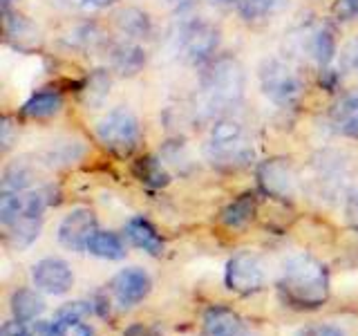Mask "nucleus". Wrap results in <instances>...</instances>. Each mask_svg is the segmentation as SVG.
<instances>
[{"instance_id":"1","label":"nucleus","mask_w":358,"mask_h":336,"mask_svg":"<svg viewBox=\"0 0 358 336\" xmlns=\"http://www.w3.org/2000/svg\"><path fill=\"white\" fill-rule=\"evenodd\" d=\"M280 296L296 309H318L329 298V272L313 255L298 253L280 276Z\"/></svg>"},{"instance_id":"2","label":"nucleus","mask_w":358,"mask_h":336,"mask_svg":"<svg viewBox=\"0 0 358 336\" xmlns=\"http://www.w3.org/2000/svg\"><path fill=\"white\" fill-rule=\"evenodd\" d=\"M246 90L244 67L233 56H220L208 61L206 72L201 74V94L210 110H229L240 106Z\"/></svg>"},{"instance_id":"3","label":"nucleus","mask_w":358,"mask_h":336,"mask_svg":"<svg viewBox=\"0 0 358 336\" xmlns=\"http://www.w3.org/2000/svg\"><path fill=\"white\" fill-rule=\"evenodd\" d=\"M208 162L220 171H240L255 157V148L246 130L233 119H220L210 128L206 141Z\"/></svg>"},{"instance_id":"4","label":"nucleus","mask_w":358,"mask_h":336,"mask_svg":"<svg viewBox=\"0 0 358 336\" xmlns=\"http://www.w3.org/2000/svg\"><path fill=\"white\" fill-rule=\"evenodd\" d=\"M257 83L262 94L280 108H291L305 94V78L294 63L280 56H268L257 67Z\"/></svg>"},{"instance_id":"5","label":"nucleus","mask_w":358,"mask_h":336,"mask_svg":"<svg viewBox=\"0 0 358 336\" xmlns=\"http://www.w3.org/2000/svg\"><path fill=\"white\" fill-rule=\"evenodd\" d=\"M96 139L103 148L119 157H128L139 148L141 126L130 108L117 106L96 121Z\"/></svg>"},{"instance_id":"6","label":"nucleus","mask_w":358,"mask_h":336,"mask_svg":"<svg viewBox=\"0 0 358 336\" xmlns=\"http://www.w3.org/2000/svg\"><path fill=\"white\" fill-rule=\"evenodd\" d=\"M179 48H182L186 61L195 65L208 63L220 48V27L206 18L188 20L184 22L182 34H179Z\"/></svg>"},{"instance_id":"7","label":"nucleus","mask_w":358,"mask_h":336,"mask_svg":"<svg viewBox=\"0 0 358 336\" xmlns=\"http://www.w3.org/2000/svg\"><path fill=\"white\" fill-rule=\"evenodd\" d=\"M224 283L240 296H251L264 287V265L262 258L253 251H238L227 262Z\"/></svg>"},{"instance_id":"8","label":"nucleus","mask_w":358,"mask_h":336,"mask_svg":"<svg viewBox=\"0 0 358 336\" xmlns=\"http://www.w3.org/2000/svg\"><path fill=\"white\" fill-rule=\"evenodd\" d=\"M257 184H260L266 195L287 202L296 197L298 179L289 160L273 157V160H266L257 166Z\"/></svg>"},{"instance_id":"9","label":"nucleus","mask_w":358,"mask_h":336,"mask_svg":"<svg viewBox=\"0 0 358 336\" xmlns=\"http://www.w3.org/2000/svg\"><path fill=\"white\" fill-rule=\"evenodd\" d=\"M150 287H152V280L150 276L143 272L139 267H126L110 280L108 285V296L117 302L119 307H132L141 302L145 296L150 294Z\"/></svg>"},{"instance_id":"10","label":"nucleus","mask_w":358,"mask_h":336,"mask_svg":"<svg viewBox=\"0 0 358 336\" xmlns=\"http://www.w3.org/2000/svg\"><path fill=\"white\" fill-rule=\"evenodd\" d=\"M96 231L94 213L90 209H74L59 224V242L70 251H87V242Z\"/></svg>"},{"instance_id":"11","label":"nucleus","mask_w":358,"mask_h":336,"mask_svg":"<svg viewBox=\"0 0 358 336\" xmlns=\"http://www.w3.org/2000/svg\"><path fill=\"white\" fill-rule=\"evenodd\" d=\"M31 280L38 291L50 296H63L70 291L74 276L72 269L61 258H43L31 267Z\"/></svg>"},{"instance_id":"12","label":"nucleus","mask_w":358,"mask_h":336,"mask_svg":"<svg viewBox=\"0 0 358 336\" xmlns=\"http://www.w3.org/2000/svg\"><path fill=\"white\" fill-rule=\"evenodd\" d=\"M3 11H5V36L9 43H14L20 50L36 48V45L43 43L38 27L29 18L18 14V11H11L9 3H3Z\"/></svg>"},{"instance_id":"13","label":"nucleus","mask_w":358,"mask_h":336,"mask_svg":"<svg viewBox=\"0 0 358 336\" xmlns=\"http://www.w3.org/2000/svg\"><path fill=\"white\" fill-rule=\"evenodd\" d=\"M110 65L119 76H134L143 70L145 65V52L139 48L134 41H119V43H112L110 50Z\"/></svg>"},{"instance_id":"14","label":"nucleus","mask_w":358,"mask_h":336,"mask_svg":"<svg viewBox=\"0 0 358 336\" xmlns=\"http://www.w3.org/2000/svg\"><path fill=\"white\" fill-rule=\"evenodd\" d=\"M63 108V94L59 90H52V88H45L34 92L25 104L20 108V115L25 119H50L54 115H59Z\"/></svg>"},{"instance_id":"15","label":"nucleus","mask_w":358,"mask_h":336,"mask_svg":"<svg viewBox=\"0 0 358 336\" xmlns=\"http://www.w3.org/2000/svg\"><path fill=\"white\" fill-rule=\"evenodd\" d=\"M115 25L121 36L128 41H141V38H148L152 34L150 16L139 7H123L121 11H117Z\"/></svg>"},{"instance_id":"16","label":"nucleus","mask_w":358,"mask_h":336,"mask_svg":"<svg viewBox=\"0 0 358 336\" xmlns=\"http://www.w3.org/2000/svg\"><path fill=\"white\" fill-rule=\"evenodd\" d=\"M257 213V197L255 193H242L238 195L229 206H224L220 213V222L227 229H244L253 222Z\"/></svg>"},{"instance_id":"17","label":"nucleus","mask_w":358,"mask_h":336,"mask_svg":"<svg viewBox=\"0 0 358 336\" xmlns=\"http://www.w3.org/2000/svg\"><path fill=\"white\" fill-rule=\"evenodd\" d=\"M331 126L345 137L358 139V90L341 97L331 110Z\"/></svg>"},{"instance_id":"18","label":"nucleus","mask_w":358,"mask_h":336,"mask_svg":"<svg viewBox=\"0 0 358 336\" xmlns=\"http://www.w3.org/2000/svg\"><path fill=\"white\" fill-rule=\"evenodd\" d=\"M126 235H128V240L134 246H137V249L150 253V255H162V251H164L162 235L157 233V229L152 227L148 220H143L139 216L128 220V224H126Z\"/></svg>"},{"instance_id":"19","label":"nucleus","mask_w":358,"mask_h":336,"mask_svg":"<svg viewBox=\"0 0 358 336\" xmlns=\"http://www.w3.org/2000/svg\"><path fill=\"white\" fill-rule=\"evenodd\" d=\"M240 332V316L224 305H213L206 309L201 321V334L204 336H235Z\"/></svg>"},{"instance_id":"20","label":"nucleus","mask_w":358,"mask_h":336,"mask_svg":"<svg viewBox=\"0 0 358 336\" xmlns=\"http://www.w3.org/2000/svg\"><path fill=\"white\" fill-rule=\"evenodd\" d=\"M11 314H14V318L20 321V323H31L36 321L41 314L45 312V300L36 294L34 289H16L14 294H11Z\"/></svg>"},{"instance_id":"21","label":"nucleus","mask_w":358,"mask_h":336,"mask_svg":"<svg viewBox=\"0 0 358 336\" xmlns=\"http://www.w3.org/2000/svg\"><path fill=\"white\" fill-rule=\"evenodd\" d=\"M132 173L141 184L150 186V188H164V186L171 184V175H168L164 164L152 155H145V157H141V160L134 162Z\"/></svg>"},{"instance_id":"22","label":"nucleus","mask_w":358,"mask_h":336,"mask_svg":"<svg viewBox=\"0 0 358 336\" xmlns=\"http://www.w3.org/2000/svg\"><path fill=\"white\" fill-rule=\"evenodd\" d=\"M87 251L103 258V260H123L126 258V244L112 231H96L87 242Z\"/></svg>"},{"instance_id":"23","label":"nucleus","mask_w":358,"mask_h":336,"mask_svg":"<svg viewBox=\"0 0 358 336\" xmlns=\"http://www.w3.org/2000/svg\"><path fill=\"white\" fill-rule=\"evenodd\" d=\"M235 5H238V14L246 22H257L273 16L287 5V0H238Z\"/></svg>"},{"instance_id":"24","label":"nucleus","mask_w":358,"mask_h":336,"mask_svg":"<svg viewBox=\"0 0 358 336\" xmlns=\"http://www.w3.org/2000/svg\"><path fill=\"white\" fill-rule=\"evenodd\" d=\"M311 54L320 67H327L336 56V34L329 25H320L311 36Z\"/></svg>"},{"instance_id":"25","label":"nucleus","mask_w":358,"mask_h":336,"mask_svg":"<svg viewBox=\"0 0 358 336\" xmlns=\"http://www.w3.org/2000/svg\"><path fill=\"white\" fill-rule=\"evenodd\" d=\"M31 182V168L22 162L16 160L5 168V177H3V190H27Z\"/></svg>"},{"instance_id":"26","label":"nucleus","mask_w":358,"mask_h":336,"mask_svg":"<svg viewBox=\"0 0 358 336\" xmlns=\"http://www.w3.org/2000/svg\"><path fill=\"white\" fill-rule=\"evenodd\" d=\"M92 312V305L90 302H67V305H63L59 312H56V321L59 323H74V321H83L87 314Z\"/></svg>"},{"instance_id":"27","label":"nucleus","mask_w":358,"mask_h":336,"mask_svg":"<svg viewBox=\"0 0 358 336\" xmlns=\"http://www.w3.org/2000/svg\"><path fill=\"white\" fill-rule=\"evenodd\" d=\"M29 336H63L61 323L59 321H38L34 323V328L29 330Z\"/></svg>"},{"instance_id":"28","label":"nucleus","mask_w":358,"mask_h":336,"mask_svg":"<svg viewBox=\"0 0 358 336\" xmlns=\"http://www.w3.org/2000/svg\"><path fill=\"white\" fill-rule=\"evenodd\" d=\"M336 16L343 18V20H350V18H358V0H338L334 5Z\"/></svg>"},{"instance_id":"29","label":"nucleus","mask_w":358,"mask_h":336,"mask_svg":"<svg viewBox=\"0 0 358 336\" xmlns=\"http://www.w3.org/2000/svg\"><path fill=\"white\" fill-rule=\"evenodd\" d=\"M343 61H345V65L350 67L352 72L358 74V36L352 38L350 43L345 45V50H343Z\"/></svg>"},{"instance_id":"30","label":"nucleus","mask_w":358,"mask_h":336,"mask_svg":"<svg viewBox=\"0 0 358 336\" xmlns=\"http://www.w3.org/2000/svg\"><path fill=\"white\" fill-rule=\"evenodd\" d=\"M67 3L78 7V9H85V11H99V9H106L110 5H115L117 0H67Z\"/></svg>"},{"instance_id":"31","label":"nucleus","mask_w":358,"mask_h":336,"mask_svg":"<svg viewBox=\"0 0 358 336\" xmlns=\"http://www.w3.org/2000/svg\"><path fill=\"white\" fill-rule=\"evenodd\" d=\"M63 336H92V330L85 323L74 321V323H61Z\"/></svg>"},{"instance_id":"32","label":"nucleus","mask_w":358,"mask_h":336,"mask_svg":"<svg viewBox=\"0 0 358 336\" xmlns=\"http://www.w3.org/2000/svg\"><path fill=\"white\" fill-rule=\"evenodd\" d=\"M0 336H29V330L20 321H9V323L3 325Z\"/></svg>"},{"instance_id":"33","label":"nucleus","mask_w":358,"mask_h":336,"mask_svg":"<svg viewBox=\"0 0 358 336\" xmlns=\"http://www.w3.org/2000/svg\"><path fill=\"white\" fill-rule=\"evenodd\" d=\"M347 220H350L352 227L358 231V190H354L350 200H347Z\"/></svg>"},{"instance_id":"34","label":"nucleus","mask_w":358,"mask_h":336,"mask_svg":"<svg viewBox=\"0 0 358 336\" xmlns=\"http://www.w3.org/2000/svg\"><path fill=\"white\" fill-rule=\"evenodd\" d=\"M309 336H345L341 328H334V325H320V328H313Z\"/></svg>"},{"instance_id":"35","label":"nucleus","mask_w":358,"mask_h":336,"mask_svg":"<svg viewBox=\"0 0 358 336\" xmlns=\"http://www.w3.org/2000/svg\"><path fill=\"white\" fill-rule=\"evenodd\" d=\"M123 336H162V334L150 330V328H143V325H130Z\"/></svg>"},{"instance_id":"36","label":"nucleus","mask_w":358,"mask_h":336,"mask_svg":"<svg viewBox=\"0 0 358 336\" xmlns=\"http://www.w3.org/2000/svg\"><path fill=\"white\" fill-rule=\"evenodd\" d=\"M213 5H220V7H229L233 3H238V0H210Z\"/></svg>"},{"instance_id":"37","label":"nucleus","mask_w":358,"mask_h":336,"mask_svg":"<svg viewBox=\"0 0 358 336\" xmlns=\"http://www.w3.org/2000/svg\"><path fill=\"white\" fill-rule=\"evenodd\" d=\"M171 3H184V0H171Z\"/></svg>"},{"instance_id":"38","label":"nucleus","mask_w":358,"mask_h":336,"mask_svg":"<svg viewBox=\"0 0 358 336\" xmlns=\"http://www.w3.org/2000/svg\"><path fill=\"white\" fill-rule=\"evenodd\" d=\"M3 3H9V0H3Z\"/></svg>"}]
</instances>
